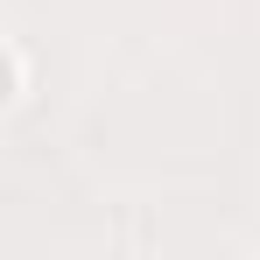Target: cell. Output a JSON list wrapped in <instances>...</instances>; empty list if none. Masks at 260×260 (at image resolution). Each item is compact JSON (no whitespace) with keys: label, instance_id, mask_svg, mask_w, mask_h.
Wrapping results in <instances>:
<instances>
[{"label":"cell","instance_id":"6da1fadb","mask_svg":"<svg viewBox=\"0 0 260 260\" xmlns=\"http://www.w3.org/2000/svg\"><path fill=\"white\" fill-rule=\"evenodd\" d=\"M21 91H28V63H21V49L0 36V113H14Z\"/></svg>","mask_w":260,"mask_h":260}]
</instances>
